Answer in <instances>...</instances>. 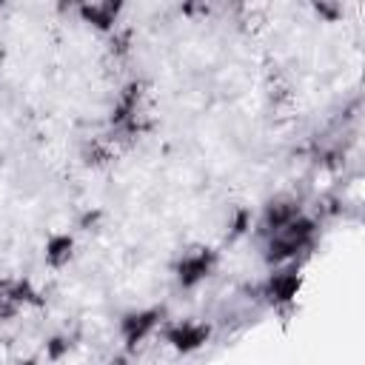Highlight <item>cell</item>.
Here are the masks:
<instances>
[{
  "label": "cell",
  "mask_w": 365,
  "mask_h": 365,
  "mask_svg": "<svg viewBox=\"0 0 365 365\" xmlns=\"http://www.w3.org/2000/svg\"><path fill=\"white\" fill-rule=\"evenodd\" d=\"M37 291L31 285V279L26 277H3L0 279V319L9 322L14 319L23 308L34 305L37 302Z\"/></svg>",
  "instance_id": "5"
},
{
  "label": "cell",
  "mask_w": 365,
  "mask_h": 365,
  "mask_svg": "<svg viewBox=\"0 0 365 365\" xmlns=\"http://www.w3.org/2000/svg\"><path fill=\"white\" fill-rule=\"evenodd\" d=\"M71 257H74V237H71V234L60 231V234H51V237L46 240V245H43V259H46L48 268H63V265L71 262Z\"/></svg>",
  "instance_id": "9"
},
{
  "label": "cell",
  "mask_w": 365,
  "mask_h": 365,
  "mask_svg": "<svg viewBox=\"0 0 365 365\" xmlns=\"http://www.w3.org/2000/svg\"><path fill=\"white\" fill-rule=\"evenodd\" d=\"M165 322V311L163 308H137L123 314L120 319V339L125 345V351H137L148 336H154Z\"/></svg>",
  "instance_id": "2"
},
{
  "label": "cell",
  "mask_w": 365,
  "mask_h": 365,
  "mask_svg": "<svg viewBox=\"0 0 365 365\" xmlns=\"http://www.w3.org/2000/svg\"><path fill=\"white\" fill-rule=\"evenodd\" d=\"M77 11H80V17L86 23H91L94 29L111 34L117 29V20H120L123 6L120 3H83V6H77Z\"/></svg>",
  "instance_id": "8"
},
{
  "label": "cell",
  "mask_w": 365,
  "mask_h": 365,
  "mask_svg": "<svg viewBox=\"0 0 365 365\" xmlns=\"http://www.w3.org/2000/svg\"><path fill=\"white\" fill-rule=\"evenodd\" d=\"M68 348H71V336L68 334H57V336H51L46 342V356L48 359H60L63 354H68Z\"/></svg>",
  "instance_id": "10"
},
{
  "label": "cell",
  "mask_w": 365,
  "mask_h": 365,
  "mask_svg": "<svg viewBox=\"0 0 365 365\" xmlns=\"http://www.w3.org/2000/svg\"><path fill=\"white\" fill-rule=\"evenodd\" d=\"M20 365H37V362H34V359H26V362H20Z\"/></svg>",
  "instance_id": "11"
},
{
  "label": "cell",
  "mask_w": 365,
  "mask_h": 365,
  "mask_svg": "<svg viewBox=\"0 0 365 365\" xmlns=\"http://www.w3.org/2000/svg\"><path fill=\"white\" fill-rule=\"evenodd\" d=\"M299 214H302V208H299V202H297L294 197H274V200H268V202L262 205V214H259V222H257L259 240L277 234L279 228H285V225H288L291 220H297Z\"/></svg>",
  "instance_id": "6"
},
{
  "label": "cell",
  "mask_w": 365,
  "mask_h": 365,
  "mask_svg": "<svg viewBox=\"0 0 365 365\" xmlns=\"http://www.w3.org/2000/svg\"><path fill=\"white\" fill-rule=\"evenodd\" d=\"M214 262H217V254L205 245L200 248H191V251H182L180 259L174 262V279L180 288H194L200 285L211 271H214Z\"/></svg>",
  "instance_id": "3"
},
{
  "label": "cell",
  "mask_w": 365,
  "mask_h": 365,
  "mask_svg": "<svg viewBox=\"0 0 365 365\" xmlns=\"http://www.w3.org/2000/svg\"><path fill=\"white\" fill-rule=\"evenodd\" d=\"M299 285H302V277H299V271H297L294 262L291 265H277L268 274L265 285H262V297L271 305H288V302H294Z\"/></svg>",
  "instance_id": "7"
},
{
  "label": "cell",
  "mask_w": 365,
  "mask_h": 365,
  "mask_svg": "<svg viewBox=\"0 0 365 365\" xmlns=\"http://www.w3.org/2000/svg\"><path fill=\"white\" fill-rule=\"evenodd\" d=\"M314 240H317V222L308 214H299L285 228H279L277 234L262 240V257L274 268L277 265H291L302 251H308L314 245Z\"/></svg>",
  "instance_id": "1"
},
{
  "label": "cell",
  "mask_w": 365,
  "mask_h": 365,
  "mask_svg": "<svg viewBox=\"0 0 365 365\" xmlns=\"http://www.w3.org/2000/svg\"><path fill=\"white\" fill-rule=\"evenodd\" d=\"M165 345H171L177 354H191L197 348H202L208 342L211 328L205 322H194V319H177V322H163L160 328Z\"/></svg>",
  "instance_id": "4"
}]
</instances>
